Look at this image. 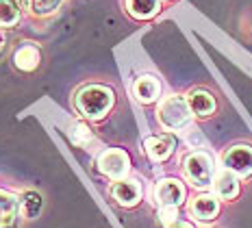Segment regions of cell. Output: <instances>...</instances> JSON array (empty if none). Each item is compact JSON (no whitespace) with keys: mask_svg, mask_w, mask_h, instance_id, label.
<instances>
[{"mask_svg":"<svg viewBox=\"0 0 252 228\" xmlns=\"http://www.w3.org/2000/svg\"><path fill=\"white\" fill-rule=\"evenodd\" d=\"M18 211H20L18 198H13V195L7 192H0V228L13 224Z\"/></svg>","mask_w":252,"mask_h":228,"instance_id":"cell-16","label":"cell"},{"mask_svg":"<svg viewBox=\"0 0 252 228\" xmlns=\"http://www.w3.org/2000/svg\"><path fill=\"white\" fill-rule=\"evenodd\" d=\"M20 4L15 0H0V26L2 29H11L20 22Z\"/></svg>","mask_w":252,"mask_h":228,"instance_id":"cell-17","label":"cell"},{"mask_svg":"<svg viewBox=\"0 0 252 228\" xmlns=\"http://www.w3.org/2000/svg\"><path fill=\"white\" fill-rule=\"evenodd\" d=\"M61 2L63 0H26V9L37 18H44V15L55 13L61 7Z\"/></svg>","mask_w":252,"mask_h":228,"instance_id":"cell-18","label":"cell"},{"mask_svg":"<svg viewBox=\"0 0 252 228\" xmlns=\"http://www.w3.org/2000/svg\"><path fill=\"white\" fill-rule=\"evenodd\" d=\"M224 167L230 169L237 176H250L252 174V148L248 146H233L222 157Z\"/></svg>","mask_w":252,"mask_h":228,"instance_id":"cell-5","label":"cell"},{"mask_svg":"<svg viewBox=\"0 0 252 228\" xmlns=\"http://www.w3.org/2000/svg\"><path fill=\"white\" fill-rule=\"evenodd\" d=\"M189 211H191L193 217H198L200 222H209V220H215V215L220 213V202L215 195H198V198L191 200L189 204Z\"/></svg>","mask_w":252,"mask_h":228,"instance_id":"cell-11","label":"cell"},{"mask_svg":"<svg viewBox=\"0 0 252 228\" xmlns=\"http://www.w3.org/2000/svg\"><path fill=\"white\" fill-rule=\"evenodd\" d=\"M70 137L76 146H85L87 141H92V130H89L85 124H81V122H74V124L70 126Z\"/></svg>","mask_w":252,"mask_h":228,"instance_id":"cell-19","label":"cell"},{"mask_svg":"<svg viewBox=\"0 0 252 228\" xmlns=\"http://www.w3.org/2000/svg\"><path fill=\"white\" fill-rule=\"evenodd\" d=\"M161 222H163V224H174L176 222V206H163V209H161Z\"/></svg>","mask_w":252,"mask_h":228,"instance_id":"cell-20","label":"cell"},{"mask_svg":"<svg viewBox=\"0 0 252 228\" xmlns=\"http://www.w3.org/2000/svg\"><path fill=\"white\" fill-rule=\"evenodd\" d=\"M187 141H189V144H202V135H200V132H198L196 129H193V132H189Z\"/></svg>","mask_w":252,"mask_h":228,"instance_id":"cell-21","label":"cell"},{"mask_svg":"<svg viewBox=\"0 0 252 228\" xmlns=\"http://www.w3.org/2000/svg\"><path fill=\"white\" fill-rule=\"evenodd\" d=\"M144 148H146V155H148L152 161L163 163L172 157V152H174V139L167 135H152L146 139Z\"/></svg>","mask_w":252,"mask_h":228,"instance_id":"cell-7","label":"cell"},{"mask_svg":"<svg viewBox=\"0 0 252 228\" xmlns=\"http://www.w3.org/2000/svg\"><path fill=\"white\" fill-rule=\"evenodd\" d=\"M98 169L109 178H124L130 169V157L120 148H109L98 157Z\"/></svg>","mask_w":252,"mask_h":228,"instance_id":"cell-4","label":"cell"},{"mask_svg":"<svg viewBox=\"0 0 252 228\" xmlns=\"http://www.w3.org/2000/svg\"><path fill=\"white\" fill-rule=\"evenodd\" d=\"M41 63V52L35 44H22L13 52V65L22 72H35Z\"/></svg>","mask_w":252,"mask_h":228,"instance_id":"cell-8","label":"cell"},{"mask_svg":"<svg viewBox=\"0 0 252 228\" xmlns=\"http://www.w3.org/2000/svg\"><path fill=\"white\" fill-rule=\"evenodd\" d=\"M18 206H20V213L26 220H35L39 213H41V206H44V200L37 192H22L18 198Z\"/></svg>","mask_w":252,"mask_h":228,"instance_id":"cell-14","label":"cell"},{"mask_svg":"<svg viewBox=\"0 0 252 228\" xmlns=\"http://www.w3.org/2000/svg\"><path fill=\"white\" fill-rule=\"evenodd\" d=\"M115 102V94L107 85H85L76 92L74 107L85 120L98 122L111 111Z\"/></svg>","mask_w":252,"mask_h":228,"instance_id":"cell-1","label":"cell"},{"mask_svg":"<svg viewBox=\"0 0 252 228\" xmlns=\"http://www.w3.org/2000/svg\"><path fill=\"white\" fill-rule=\"evenodd\" d=\"M193 111L185 96H167L157 109V120L165 130H183L191 124Z\"/></svg>","mask_w":252,"mask_h":228,"instance_id":"cell-2","label":"cell"},{"mask_svg":"<svg viewBox=\"0 0 252 228\" xmlns=\"http://www.w3.org/2000/svg\"><path fill=\"white\" fill-rule=\"evenodd\" d=\"M215 185V194L222 200H233L239 194V183H237V174H233L230 169L224 167V172H220L213 180Z\"/></svg>","mask_w":252,"mask_h":228,"instance_id":"cell-13","label":"cell"},{"mask_svg":"<svg viewBox=\"0 0 252 228\" xmlns=\"http://www.w3.org/2000/svg\"><path fill=\"white\" fill-rule=\"evenodd\" d=\"M155 200L161 209L163 206H178L185 200V187L174 178H163L155 187Z\"/></svg>","mask_w":252,"mask_h":228,"instance_id":"cell-6","label":"cell"},{"mask_svg":"<svg viewBox=\"0 0 252 228\" xmlns=\"http://www.w3.org/2000/svg\"><path fill=\"white\" fill-rule=\"evenodd\" d=\"M111 195L118 200L122 206H135L141 198V189L135 180H126V178H120L113 183L111 187Z\"/></svg>","mask_w":252,"mask_h":228,"instance_id":"cell-10","label":"cell"},{"mask_svg":"<svg viewBox=\"0 0 252 228\" xmlns=\"http://www.w3.org/2000/svg\"><path fill=\"white\" fill-rule=\"evenodd\" d=\"M167 228H193V226L187 224V222H174V224H170Z\"/></svg>","mask_w":252,"mask_h":228,"instance_id":"cell-22","label":"cell"},{"mask_svg":"<svg viewBox=\"0 0 252 228\" xmlns=\"http://www.w3.org/2000/svg\"><path fill=\"white\" fill-rule=\"evenodd\" d=\"M183 167H185V176L191 180L193 187H209L213 183V159L207 152H191V155L185 157L183 161Z\"/></svg>","mask_w":252,"mask_h":228,"instance_id":"cell-3","label":"cell"},{"mask_svg":"<svg viewBox=\"0 0 252 228\" xmlns=\"http://www.w3.org/2000/svg\"><path fill=\"white\" fill-rule=\"evenodd\" d=\"M133 94L141 104H152L161 96V83L157 81L155 76H150V74L139 76L137 81L133 83Z\"/></svg>","mask_w":252,"mask_h":228,"instance_id":"cell-9","label":"cell"},{"mask_svg":"<svg viewBox=\"0 0 252 228\" xmlns=\"http://www.w3.org/2000/svg\"><path fill=\"white\" fill-rule=\"evenodd\" d=\"M187 102H189V107H191L193 115H198V118H207V115H211L215 111V98L209 92H204V89H193V92H189Z\"/></svg>","mask_w":252,"mask_h":228,"instance_id":"cell-12","label":"cell"},{"mask_svg":"<svg viewBox=\"0 0 252 228\" xmlns=\"http://www.w3.org/2000/svg\"><path fill=\"white\" fill-rule=\"evenodd\" d=\"M126 11L137 20H148L159 11V0H126Z\"/></svg>","mask_w":252,"mask_h":228,"instance_id":"cell-15","label":"cell"}]
</instances>
